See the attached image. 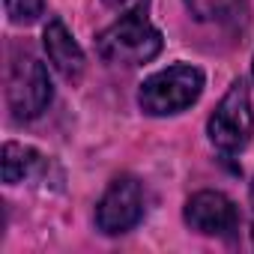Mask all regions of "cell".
Masks as SVG:
<instances>
[{
    "instance_id": "30bf717a",
    "label": "cell",
    "mask_w": 254,
    "mask_h": 254,
    "mask_svg": "<svg viewBox=\"0 0 254 254\" xmlns=\"http://www.w3.org/2000/svg\"><path fill=\"white\" fill-rule=\"evenodd\" d=\"M12 24H33L45 12V0H3Z\"/></svg>"
},
{
    "instance_id": "7a4b0ae2",
    "label": "cell",
    "mask_w": 254,
    "mask_h": 254,
    "mask_svg": "<svg viewBox=\"0 0 254 254\" xmlns=\"http://www.w3.org/2000/svg\"><path fill=\"white\" fill-rule=\"evenodd\" d=\"M203 72L189 63H174L150 75L138 90V105L150 117H171L191 108L203 93Z\"/></svg>"
},
{
    "instance_id": "277c9868",
    "label": "cell",
    "mask_w": 254,
    "mask_h": 254,
    "mask_svg": "<svg viewBox=\"0 0 254 254\" xmlns=\"http://www.w3.org/2000/svg\"><path fill=\"white\" fill-rule=\"evenodd\" d=\"M54 99V87L48 78V69L30 57L21 54L9 63V75H6V105L12 111V120L24 123V120H36Z\"/></svg>"
},
{
    "instance_id": "6da1fadb",
    "label": "cell",
    "mask_w": 254,
    "mask_h": 254,
    "mask_svg": "<svg viewBox=\"0 0 254 254\" xmlns=\"http://www.w3.org/2000/svg\"><path fill=\"white\" fill-rule=\"evenodd\" d=\"M162 33L141 9L120 15L96 36V54L111 66H144L162 54Z\"/></svg>"
},
{
    "instance_id": "9c48e42d",
    "label": "cell",
    "mask_w": 254,
    "mask_h": 254,
    "mask_svg": "<svg viewBox=\"0 0 254 254\" xmlns=\"http://www.w3.org/2000/svg\"><path fill=\"white\" fill-rule=\"evenodd\" d=\"M186 6L203 24H239L245 18V0H186Z\"/></svg>"
},
{
    "instance_id": "4fadbf2b",
    "label": "cell",
    "mask_w": 254,
    "mask_h": 254,
    "mask_svg": "<svg viewBox=\"0 0 254 254\" xmlns=\"http://www.w3.org/2000/svg\"><path fill=\"white\" fill-rule=\"evenodd\" d=\"M251 75H254V60H251Z\"/></svg>"
},
{
    "instance_id": "52a82bcc",
    "label": "cell",
    "mask_w": 254,
    "mask_h": 254,
    "mask_svg": "<svg viewBox=\"0 0 254 254\" xmlns=\"http://www.w3.org/2000/svg\"><path fill=\"white\" fill-rule=\"evenodd\" d=\"M42 45H45V54L51 60V66L66 78V81H81L84 75V66H87V57L81 51V45L75 42V36L69 33V27L60 21V18H51L45 33H42Z\"/></svg>"
},
{
    "instance_id": "3957f363",
    "label": "cell",
    "mask_w": 254,
    "mask_h": 254,
    "mask_svg": "<svg viewBox=\"0 0 254 254\" xmlns=\"http://www.w3.org/2000/svg\"><path fill=\"white\" fill-rule=\"evenodd\" d=\"M251 132H254V111H251L248 84H245V78H236L230 84V90L221 96L218 108L212 111V117L206 123V135L218 153L236 156L248 147Z\"/></svg>"
},
{
    "instance_id": "5b68a950",
    "label": "cell",
    "mask_w": 254,
    "mask_h": 254,
    "mask_svg": "<svg viewBox=\"0 0 254 254\" xmlns=\"http://www.w3.org/2000/svg\"><path fill=\"white\" fill-rule=\"evenodd\" d=\"M144 206H147V197H144L141 180L117 177L102 194V200L96 203V227L105 236L129 233L144 218Z\"/></svg>"
},
{
    "instance_id": "7c38bea8",
    "label": "cell",
    "mask_w": 254,
    "mask_h": 254,
    "mask_svg": "<svg viewBox=\"0 0 254 254\" xmlns=\"http://www.w3.org/2000/svg\"><path fill=\"white\" fill-rule=\"evenodd\" d=\"M251 215H254V183H251Z\"/></svg>"
},
{
    "instance_id": "8992f818",
    "label": "cell",
    "mask_w": 254,
    "mask_h": 254,
    "mask_svg": "<svg viewBox=\"0 0 254 254\" xmlns=\"http://www.w3.org/2000/svg\"><path fill=\"white\" fill-rule=\"evenodd\" d=\"M183 218L191 230L203 233V236H221V239H236L239 233V206L224 194V191H194L186 200Z\"/></svg>"
},
{
    "instance_id": "ba28073f",
    "label": "cell",
    "mask_w": 254,
    "mask_h": 254,
    "mask_svg": "<svg viewBox=\"0 0 254 254\" xmlns=\"http://www.w3.org/2000/svg\"><path fill=\"white\" fill-rule=\"evenodd\" d=\"M42 165V156L33 147H24L18 141H6L3 153H0V168H3V183L15 186L21 180H27L36 168Z\"/></svg>"
},
{
    "instance_id": "8fae6325",
    "label": "cell",
    "mask_w": 254,
    "mask_h": 254,
    "mask_svg": "<svg viewBox=\"0 0 254 254\" xmlns=\"http://www.w3.org/2000/svg\"><path fill=\"white\" fill-rule=\"evenodd\" d=\"M105 3H108V6H123L126 0H105Z\"/></svg>"
}]
</instances>
